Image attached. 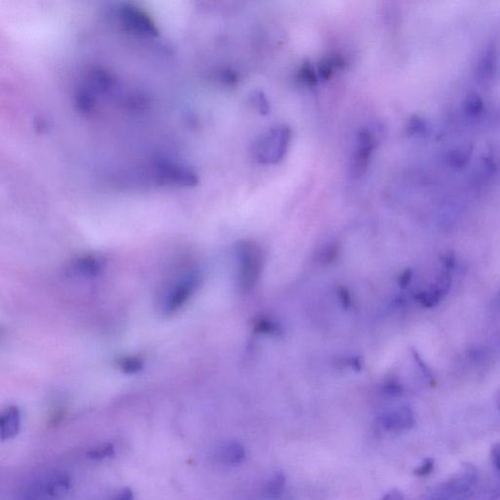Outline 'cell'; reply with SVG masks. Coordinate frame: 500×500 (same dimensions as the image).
I'll list each match as a JSON object with an SVG mask.
<instances>
[{
	"mask_svg": "<svg viewBox=\"0 0 500 500\" xmlns=\"http://www.w3.org/2000/svg\"><path fill=\"white\" fill-rule=\"evenodd\" d=\"M300 80L310 87H315L318 83V75L315 68L309 63H304L299 70Z\"/></svg>",
	"mask_w": 500,
	"mask_h": 500,
	"instance_id": "ac0fdd59",
	"label": "cell"
},
{
	"mask_svg": "<svg viewBox=\"0 0 500 500\" xmlns=\"http://www.w3.org/2000/svg\"><path fill=\"white\" fill-rule=\"evenodd\" d=\"M117 500H136L132 489L130 487H123L118 494Z\"/></svg>",
	"mask_w": 500,
	"mask_h": 500,
	"instance_id": "cb8c5ba5",
	"label": "cell"
},
{
	"mask_svg": "<svg viewBox=\"0 0 500 500\" xmlns=\"http://www.w3.org/2000/svg\"><path fill=\"white\" fill-rule=\"evenodd\" d=\"M491 457L494 467L500 471V443L494 444L492 449Z\"/></svg>",
	"mask_w": 500,
	"mask_h": 500,
	"instance_id": "603a6c76",
	"label": "cell"
},
{
	"mask_svg": "<svg viewBox=\"0 0 500 500\" xmlns=\"http://www.w3.org/2000/svg\"><path fill=\"white\" fill-rule=\"evenodd\" d=\"M220 456L226 463L239 464L246 458V451L241 444L232 441L222 446Z\"/></svg>",
	"mask_w": 500,
	"mask_h": 500,
	"instance_id": "4fadbf2b",
	"label": "cell"
},
{
	"mask_svg": "<svg viewBox=\"0 0 500 500\" xmlns=\"http://www.w3.org/2000/svg\"><path fill=\"white\" fill-rule=\"evenodd\" d=\"M142 360L137 357H123L118 360V367L123 373L133 375L143 370Z\"/></svg>",
	"mask_w": 500,
	"mask_h": 500,
	"instance_id": "2e32d148",
	"label": "cell"
},
{
	"mask_svg": "<svg viewBox=\"0 0 500 500\" xmlns=\"http://www.w3.org/2000/svg\"><path fill=\"white\" fill-rule=\"evenodd\" d=\"M376 146V136L370 130H363L358 134L357 148L353 158L352 173L360 177L367 170L371 153Z\"/></svg>",
	"mask_w": 500,
	"mask_h": 500,
	"instance_id": "5b68a950",
	"label": "cell"
},
{
	"mask_svg": "<svg viewBox=\"0 0 500 500\" xmlns=\"http://www.w3.org/2000/svg\"><path fill=\"white\" fill-rule=\"evenodd\" d=\"M21 429V411L16 406H9L0 416V432L4 441L11 440Z\"/></svg>",
	"mask_w": 500,
	"mask_h": 500,
	"instance_id": "ba28073f",
	"label": "cell"
},
{
	"mask_svg": "<svg viewBox=\"0 0 500 500\" xmlns=\"http://www.w3.org/2000/svg\"><path fill=\"white\" fill-rule=\"evenodd\" d=\"M414 423H415V418H414L413 411L406 406L386 413L381 418V424L384 428L391 432L408 430V429L413 428Z\"/></svg>",
	"mask_w": 500,
	"mask_h": 500,
	"instance_id": "52a82bcc",
	"label": "cell"
},
{
	"mask_svg": "<svg viewBox=\"0 0 500 500\" xmlns=\"http://www.w3.org/2000/svg\"><path fill=\"white\" fill-rule=\"evenodd\" d=\"M478 479V471L468 464L453 478L437 487L428 500H463L476 487Z\"/></svg>",
	"mask_w": 500,
	"mask_h": 500,
	"instance_id": "7a4b0ae2",
	"label": "cell"
},
{
	"mask_svg": "<svg viewBox=\"0 0 500 500\" xmlns=\"http://www.w3.org/2000/svg\"><path fill=\"white\" fill-rule=\"evenodd\" d=\"M103 260L94 255H87L75 259L72 262L69 271L75 276L95 277L102 271Z\"/></svg>",
	"mask_w": 500,
	"mask_h": 500,
	"instance_id": "9c48e42d",
	"label": "cell"
},
{
	"mask_svg": "<svg viewBox=\"0 0 500 500\" xmlns=\"http://www.w3.org/2000/svg\"><path fill=\"white\" fill-rule=\"evenodd\" d=\"M497 121H499V123H500V115H499V117H497Z\"/></svg>",
	"mask_w": 500,
	"mask_h": 500,
	"instance_id": "484cf974",
	"label": "cell"
},
{
	"mask_svg": "<svg viewBox=\"0 0 500 500\" xmlns=\"http://www.w3.org/2000/svg\"><path fill=\"white\" fill-rule=\"evenodd\" d=\"M70 487H72V480L70 476L64 473L56 474L48 480L45 485V492L49 496L60 497L68 494Z\"/></svg>",
	"mask_w": 500,
	"mask_h": 500,
	"instance_id": "8fae6325",
	"label": "cell"
},
{
	"mask_svg": "<svg viewBox=\"0 0 500 500\" xmlns=\"http://www.w3.org/2000/svg\"><path fill=\"white\" fill-rule=\"evenodd\" d=\"M485 158L491 161L494 165L500 169V143H492L487 149Z\"/></svg>",
	"mask_w": 500,
	"mask_h": 500,
	"instance_id": "ffe728a7",
	"label": "cell"
},
{
	"mask_svg": "<svg viewBox=\"0 0 500 500\" xmlns=\"http://www.w3.org/2000/svg\"><path fill=\"white\" fill-rule=\"evenodd\" d=\"M406 130L411 136H425L427 132H428V125H427L426 121L423 118L418 117V115H413L408 121Z\"/></svg>",
	"mask_w": 500,
	"mask_h": 500,
	"instance_id": "e0dca14e",
	"label": "cell"
},
{
	"mask_svg": "<svg viewBox=\"0 0 500 500\" xmlns=\"http://www.w3.org/2000/svg\"><path fill=\"white\" fill-rule=\"evenodd\" d=\"M485 110L483 98L480 96L477 91H471L467 95L465 103H464V111L468 117L476 118L481 115Z\"/></svg>",
	"mask_w": 500,
	"mask_h": 500,
	"instance_id": "5bb4252c",
	"label": "cell"
},
{
	"mask_svg": "<svg viewBox=\"0 0 500 500\" xmlns=\"http://www.w3.org/2000/svg\"><path fill=\"white\" fill-rule=\"evenodd\" d=\"M290 140V130L280 125L272 128L256 144V156L263 163H276L285 155Z\"/></svg>",
	"mask_w": 500,
	"mask_h": 500,
	"instance_id": "3957f363",
	"label": "cell"
},
{
	"mask_svg": "<svg viewBox=\"0 0 500 500\" xmlns=\"http://www.w3.org/2000/svg\"><path fill=\"white\" fill-rule=\"evenodd\" d=\"M199 275L190 271L181 275L166 285L160 299V309L164 315H173L181 309L198 289Z\"/></svg>",
	"mask_w": 500,
	"mask_h": 500,
	"instance_id": "6da1fadb",
	"label": "cell"
},
{
	"mask_svg": "<svg viewBox=\"0 0 500 500\" xmlns=\"http://www.w3.org/2000/svg\"><path fill=\"white\" fill-rule=\"evenodd\" d=\"M472 153H473V146L471 144H462L446 154V163L456 169L466 168L470 163Z\"/></svg>",
	"mask_w": 500,
	"mask_h": 500,
	"instance_id": "30bf717a",
	"label": "cell"
},
{
	"mask_svg": "<svg viewBox=\"0 0 500 500\" xmlns=\"http://www.w3.org/2000/svg\"><path fill=\"white\" fill-rule=\"evenodd\" d=\"M285 485V477L282 475L276 474L267 484L266 492L270 496H280L284 492Z\"/></svg>",
	"mask_w": 500,
	"mask_h": 500,
	"instance_id": "d6986e66",
	"label": "cell"
},
{
	"mask_svg": "<svg viewBox=\"0 0 500 500\" xmlns=\"http://www.w3.org/2000/svg\"><path fill=\"white\" fill-rule=\"evenodd\" d=\"M252 102H254L255 107L258 108L260 113H266L269 111V104H268L263 93L254 92V94L252 95Z\"/></svg>",
	"mask_w": 500,
	"mask_h": 500,
	"instance_id": "44dd1931",
	"label": "cell"
},
{
	"mask_svg": "<svg viewBox=\"0 0 500 500\" xmlns=\"http://www.w3.org/2000/svg\"><path fill=\"white\" fill-rule=\"evenodd\" d=\"M500 499V477L489 482L479 489H473L469 496L463 500H499Z\"/></svg>",
	"mask_w": 500,
	"mask_h": 500,
	"instance_id": "7c38bea8",
	"label": "cell"
},
{
	"mask_svg": "<svg viewBox=\"0 0 500 500\" xmlns=\"http://www.w3.org/2000/svg\"><path fill=\"white\" fill-rule=\"evenodd\" d=\"M241 257V284L242 287H251L258 279L261 257L258 247L254 244H244L239 252Z\"/></svg>",
	"mask_w": 500,
	"mask_h": 500,
	"instance_id": "277c9868",
	"label": "cell"
},
{
	"mask_svg": "<svg viewBox=\"0 0 500 500\" xmlns=\"http://www.w3.org/2000/svg\"><path fill=\"white\" fill-rule=\"evenodd\" d=\"M434 467H435V462H434L433 459H426L418 468H415L414 475H416L418 477L428 476V475L434 470Z\"/></svg>",
	"mask_w": 500,
	"mask_h": 500,
	"instance_id": "7402d4cb",
	"label": "cell"
},
{
	"mask_svg": "<svg viewBox=\"0 0 500 500\" xmlns=\"http://www.w3.org/2000/svg\"><path fill=\"white\" fill-rule=\"evenodd\" d=\"M382 500H405V497L398 489H393V491L389 492Z\"/></svg>",
	"mask_w": 500,
	"mask_h": 500,
	"instance_id": "d4e9b609",
	"label": "cell"
},
{
	"mask_svg": "<svg viewBox=\"0 0 500 500\" xmlns=\"http://www.w3.org/2000/svg\"><path fill=\"white\" fill-rule=\"evenodd\" d=\"M87 456L91 461H105L115 456V446L112 443H105L90 449Z\"/></svg>",
	"mask_w": 500,
	"mask_h": 500,
	"instance_id": "9a60e30c",
	"label": "cell"
},
{
	"mask_svg": "<svg viewBox=\"0 0 500 500\" xmlns=\"http://www.w3.org/2000/svg\"><path fill=\"white\" fill-rule=\"evenodd\" d=\"M497 72V50L494 45H489L485 50L483 56L477 65L476 77L480 87H487L492 85V80L496 77Z\"/></svg>",
	"mask_w": 500,
	"mask_h": 500,
	"instance_id": "8992f818",
	"label": "cell"
}]
</instances>
